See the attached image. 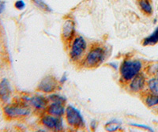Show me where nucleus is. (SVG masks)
<instances>
[{
    "instance_id": "1",
    "label": "nucleus",
    "mask_w": 158,
    "mask_h": 132,
    "mask_svg": "<svg viewBox=\"0 0 158 132\" xmlns=\"http://www.w3.org/2000/svg\"><path fill=\"white\" fill-rule=\"evenodd\" d=\"M106 56V50L102 46L93 47L88 52L84 60L83 65L88 68H95L101 65Z\"/></svg>"
},
{
    "instance_id": "2",
    "label": "nucleus",
    "mask_w": 158,
    "mask_h": 132,
    "mask_svg": "<svg viewBox=\"0 0 158 132\" xmlns=\"http://www.w3.org/2000/svg\"><path fill=\"white\" fill-rule=\"evenodd\" d=\"M142 68V64L139 60H124L120 66L121 79H123V81L128 82L140 73Z\"/></svg>"
},
{
    "instance_id": "3",
    "label": "nucleus",
    "mask_w": 158,
    "mask_h": 132,
    "mask_svg": "<svg viewBox=\"0 0 158 132\" xmlns=\"http://www.w3.org/2000/svg\"><path fill=\"white\" fill-rule=\"evenodd\" d=\"M3 112L5 116L9 119H17L29 116L31 109L28 104L24 101L23 102H17L6 105L4 108Z\"/></svg>"
},
{
    "instance_id": "4",
    "label": "nucleus",
    "mask_w": 158,
    "mask_h": 132,
    "mask_svg": "<svg viewBox=\"0 0 158 132\" xmlns=\"http://www.w3.org/2000/svg\"><path fill=\"white\" fill-rule=\"evenodd\" d=\"M87 43L82 36H77L72 40L70 49V57L73 62L80 61L85 56Z\"/></svg>"
},
{
    "instance_id": "5",
    "label": "nucleus",
    "mask_w": 158,
    "mask_h": 132,
    "mask_svg": "<svg viewBox=\"0 0 158 132\" xmlns=\"http://www.w3.org/2000/svg\"><path fill=\"white\" fill-rule=\"evenodd\" d=\"M66 121L69 126L74 128L80 129L85 127V121L83 116L78 109L72 105H68L65 111Z\"/></svg>"
},
{
    "instance_id": "6",
    "label": "nucleus",
    "mask_w": 158,
    "mask_h": 132,
    "mask_svg": "<svg viewBox=\"0 0 158 132\" xmlns=\"http://www.w3.org/2000/svg\"><path fill=\"white\" fill-rule=\"evenodd\" d=\"M40 123L46 128L49 130H53L55 131H61L63 129V121L62 117H56V116L47 114L42 116Z\"/></svg>"
},
{
    "instance_id": "7",
    "label": "nucleus",
    "mask_w": 158,
    "mask_h": 132,
    "mask_svg": "<svg viewBox=\"0 0 158 132\" xmlns=\"http://www.w3.org/2000/svg\"><path fill=\"white\" fill-rule=\"evenodd\" d=\"M59 87V82L52 75L46 76L41 80L38 85L37 90L45 93H52Z\"/></svg>"
},
{
    "instance_id": "8",
    "label": "nucleus",
    "mask_w": 158,
    "mask_h": 132,
    "mask_svg": "<svg viewBox=\"0 0 158 132\" xmlns=\"http://www.w3.org/2000/svg\"><path fill=\"white\" fill-rule=\"evenodd\" d=\"M29 107H32L33 109L38 111L46 110L48 105V100L44 97L42 96H34L32 97L24 99Z\"/></svg>"
},
{
    "instance_id": "9",
    "label": "nucleus",
    "mask_w": 158,
    "mask_h": 132,
    "mask_svg": "<svg viewBox=\"0 0 158 132\" xmlns=\"http://www.w3.org/2000/svg\"><path fill=\"white\" fill-rule=\"evenodd\" d=\"M75 33L74 23L71 19H67L65 21L62 28V38L64 42H69L74 37Z\"/></svg>"
},
{
    "instance_id": "10",
    "label": "nucleus",
    "mask_w": 158,
    "mask_h": 132,
    "mask_svg": "<svg viewBox=\"0 0 158 132\" xmlns=\"http://www.w3.org/2000/svg\"><path fill=\"white\" fill-rule=\"evenodd\" d=\"M146 85V78L143 74H138L135 78L130 81V90L133 93H138L144 89Z\"/></svg>"
},
{
    "instance_id": "11",
    "label": "nucleus",
    "mask_w": 158,
    "mask_h": 132,
    "mask_svg": "<svg viewBox=\"0 0 158 132\" xmlns=\"http://www.w3.org/2000/svg\"><path fill=\"white\" fill-rule=\"evenodd\" d=\"M11 92H12V89H11L9 81L6 78H3L0 81V100L3 103L9 101L11 96Z\"/></svg>"
},
{
    "instance_id": "12",
    "label": "nucleus",
    "mask_w": 158,
    "mask_h": 132,
    "mask_svg": "<svg viewBox=\"0 0 158 132\" xmlns=\"http://www.w3.org/2000/svg\"><path fill=\"white\" fill-rule=\"evenodd\" d=\"M64 105L62 103H58V102H52V104L48 105L46 112L48 114L52 115V116H56V117H62L65 114Z\"/></svg>"
},
{
    "instance_id": "13",
    "label": "nucleus",
    "mask_w": 158,
    "mask_h": 132,
    "mask_svg": "<svg viewBox=\"0 0 158 132\" xmlns=\"http://www.w3.org/2000/svg\"><path fill=\"white\" fill-rule=\"evenodd\" d=\"M158 43V26L154 29L153 33L142 40L143 46H153Z\"/></svg>"
},
{
    "instance_id": "14",
    "label": "nucleus",
    "mask_w": 158,
    "mask_h": 132,
    "mask_svg": "<svg viewBox=\"0 0 158 132\" xmlns=\"http://www.w3.org/2000/svg\"><path fill=\"white\" fill-rule=\"evenodd\" d=\"M139 6L146 14L151 15L153 14V7L149 0H139Z\"/></svg>"
},
{
    "instance_id": "15",
    "label": "nucleus",
    "mask_w": 158,
    "mask_h": 132,
    "mask_svg": "<svg viewBox=\"0 0 158 132\" xmlns=\"http://www.w3.org/2000/svg\"><path fill=\"white\" fill-rule=\"evenodd\" d=\"M145 103L148 107H153L158 105V95L153 93L147 95L145 97Z\"/></svg>"
},
{
    "instance_id": "16",
    "label": "nucleus",
    "mask_w": 158,
    "mask_h": 132,
    "mask_svg": "<svg viewBox=\"0 0 158 132\" xmlns=\"http://www.w3.org/2000/svg\"><path fill=\"white\" fill-rule=\"evenodd\" d=\"M148 89L151 93L158 95V77H155L148 81Z\"/></svg>"
},
{
    "instance_id": "17",
    "label": "nucleus",
    "mask_w": 158,
    "mask_h": 132,
    "mask_svg": "<svg viewBox=\"0 0 158 132\" xmlns=\"http://www.w3.org/2000/svg\"><path fill=\"white\" fill-rule=\"evenodd\" d=\"M32 2L34 3L36 7L39 8L41 10L45 11V12H52V10L51 7L48 5L46 2H44V0H32Z\"/></svg>"
},
{
    "instance_id": "18",
    "label": "nucleus",
    "mask_w": 158,
    "mask_h": 132,
    "mask_svg": "<svg viewBox=\"0 0 158 132\" xmlns=\"http://www.w3.org/2000/svg\"><path fill=\"white\" fill-rule=\"evenodd\" d=\"M119 126H120V124L117 120H111L109 123H107L105 129L108 131H115L119 128Z\"/></svg>"
},
{
    "instance_id": "19",
    "label": "nucleus",
    "mask_w": 158,
    "mask_h": 132,
    "mask_svg": "<svg viewBox=\"0 0 158 132\" xmlns=\"http://www.w3.org/2000/svg\"><path fill=\"white\" fill-rule=\"evenodd\" d=\"M48 100L52 102H58V103H62L63 105L66 104V98L63 97L58 95V94H52L48 97Z\"/></svg>"
},
{
    "instance_id": "20",
    "label": "nucleus",
    "mask_w": 158,
    "mask_h": 132,
    "mask_svg": "<svg viewBox=\"0 0 158 132\" xmlns=\"http://www.w3.org/2000/svg\"><path fill=\"white\" fill-rule=\"evenodd\" d=\"M149 73H150L151 74H153L154 76L158 77V64L149 67Z\"/></svg>"
},
{
    "instance_id": "21",
    "label": "nucleus",
    "mask_w": 158,
    "mask_h": 132,
    "mask_svg": "<svg viewBox=\"0 0 158 132\" xmlns=\"http://www.w3.org/2000/svg\"><path fill=\"white\" fill-rule=\"evenodd\" d=\"M15 6L18 10H22L25 7V3L22 0H18L15 3Z\"/></svg>"
},
{
    "instance_id": "22",
    "label": "nucleus",
    "mask_w": 158,
    "mask_h": 132,
    "mask_svg": "<svg viewBox=\"0 0 158 132\" xmlns=\"http://www.w3.org/2000/svg\"><path fill=\"white\" fill-rule=\"evenodd\" d=\"M4 10H5V2L0 0V14H2Z\"/></svg>"
}]
</instances>
